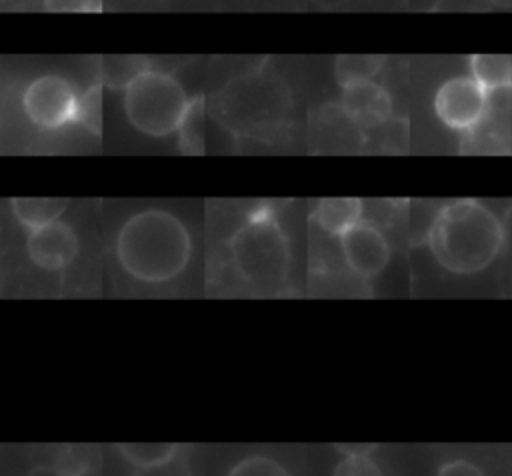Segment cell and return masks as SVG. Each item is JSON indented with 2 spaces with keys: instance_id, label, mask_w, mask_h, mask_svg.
Listing matches in <instances>:
<instances>
[{
  "instance_id": "2e32d148",
  "label": "cell",
  "mask_w": 512,
  "mask_h": 476,
  "mask_svg": "<svg viewBox=\"0 0 512 476\" xmlns=\"http://www.w3.org/2000/svg\"><path fill=\"white\" fill-rule=\"evenodd\" d=\"M226 476H290L286 466L270 456L264 454H252L240 458Z\"/></svg>"
},
{
  "instance_id": "484cf974",
  "label": "cell",
  "mask_w": 512,
  "mask_h": 476,
  "mask_svg": "<svg viewBox=\"0 0 512 476\" xmlns=\"http://www.w3.org/2000/svg\"><path fill=\"white\" fill-rule=\"evenodd\" d=\"M488 2H490V4H492V6H494V4H502V2H504V0H488Z\"/></svg>"
},
{
  "instance_id": "277c9868",
  "label": "cell",
  "mask_w": 512,
  "mask_h": 476,
  "mask_svg": "<svg viewBox=\"0 0 512 476\" xmlns=\"http://www.w3.org/2000/svg\"><path fill=\"white\" fill-rule=\"evenodd\" d=\"M190 98L184 86L162 70L148 68L124 90V112L130 124L148 136H168L178 132Z\"/></svg>"
},
{
  "instance_id": "8fae6325",
  "label": "cell",
  "mask_w": 512,
  "mask_h": 476,
  "mask_svg": "<svg viewBox=\"0 0 512 476\" xmlns=\"http://www.w3.org/2000/svg\"><path fill=\"white\" fill-rule=\"evenodd\" d=\"M470 76L486 92L510 90L512 58L506 54H474L470 56Z\"/></svg>"
},
{
  "instance_id": "7a4b0ae2",
  "label": "cell",
  "mask_w": 512,
  "mask_h": 476,
  "mask_svg": "<svg viewBox=\"0 0 512 476\" xmlns=\"http://www.w3.org/2000/svg\"><path fill=\"white\" fill-rule=\"evenodd\" d=\"M192 238L184 222L168 210L146 208L132 214L116 236V258L136 280L158 284L176 278L188 264Z\"/></svg>"
},
{
  "instance_id": "5bb4252c",
  "label": "cell",
  "mask_w": 512,
  "mask_h": 476,
  "mask_svg": "<svg viewBox=\"0 0 512 476\" xmlns=\"http://www.w3.org/2000/svg\"><path fill=\"white\" fill-rule=\"evenodd\" d=\"M118 452L134 468H154L174 460L180 452V446L168 444V442H154V444L136 442V444H118Z\"/></svg>"
},
{
  "instance_id": "d4e9b609",
  "label": "cell",
  "mask_w": 512,
  "mask_h": 476,
  "mask_svg": "<svg viewBox=\"0 0 512 476\" xmlns=\"http://www.w3.org/2000/svg\"><path fill=\"white\" fill-rule=\"evenodd\" d=\"M502 4H504V6H506V8H510V10H512V0H504V2H502Z\"/></svg>"
},
{
  "instance_id": "9c48e42d",
  "label": "cell",
  "mask_w": 512,
  "mask_h": 476,
  "mask_svg": "<svg viewBox=\"0 0 512 476\" xmlns=\"http://www.w3.org/2000/svg\"><path fill=\"white\" fill-rule=\"evenodd\" d=\"M340 110L358 128H378L392 114L388 90L374 80L342 88Z\"/></svg>"
},
{
  "instance_id": "8992f818",
  "label": "cell",
  "mask_w": 512,
  "mask_h": 476,
  "mask_svg": "<svg viewBox=\"0 0 512 476\" xmlns=\"http://www.w3.org/2000/svg\"><path fill=\"white\" fill-rule=\"evenodd\" d=\"M436 116L456 132H470L488 110V92L468 74L448 78L434 96Z\"/></svg>"
},
{
  "instance_id": "cb8c5ba5",
  "label": "cell",
  "mask_w": 512,
  "mask_h": 476,
  "mask_svg": "<svg viewBox=\"0 0 512 476\" xmlns=\"http://www.w3.org/2000/svg\"><path fill=\"white\" fill-rule=\"evenodd\" d=\"M312 2L322 10H334V8H340L342 4H346L348 0H312Z\"/></svg>"
},
{
  "instance_id": "ba28073f",
  "label": "cell",
  "mask_w": 512,
  "mask_h": 476,
  "mask_svg": "<svg viewBox=\"0 0 512 476\" xmlns=\"http://www.w3.org/2000/svg\"><path fill=\"white\" fill-rule=\"evenodd\" d=\"M26 250L38 268L50 272L62 270L78 254V236L70 224L54 220L46 226L30 230Z\"/></svg>"
},
{
  "instance_id": "44dd1931",
  "label": "cell",
  "mask_w": 512,
  "mask_h": 476,
  "mask_svg": "<svg viewBox=\"0 0 512 476\" xmlns=\"http://www.w3.org/2000/svg\"><path fill=\"white\" fill-rule=\"evenodd\" d=\"M132 476H190V470L184 462H178L176 458L154 468H136Z\"/></svg>"
},
{
  "instance_id": "e0dca14e",
  "label": "cell",
  "mask_w": 512,
  "mask_h": 476,
  "mask_svg": "<svg viewBox=\"0 0 512 476\" xmlns=\"http://www.w3.org/2000/svg\"><path fill=\"white\" fill-rule=\"evenodd\" d=\"M202 120H204V110H202V98H192L188 112L178 128L182 148L186 152H200L202 150Z\"/></svg>"
},
{
  "instance_id": "9a60e30c",
  "label": "cell",
  "mask_w": 512,
  "mask_h": 476,
  "mask_svg": "<svg viewBox=\"0 0 512 476\" xmlns=\"http://www.w3.org/2000/svg\"><path fill=\"white\" fill-rule=\"evenodd\" d=\"M102 80L110 88H128V84L150 68L148 60L142 56H104L102 62Z\"/></svg>"
},
{
  "instance_id": "52a82bcc",
  "label": "cell",
  "mask_w": 512,
  "mask_h": 476,
  "mask_svg": "<svg viewBox=\"0 0 512 476\" xmlns=\"http://www.w3.org/2000/svg\"><path fill=\"white\" fill-rule=\"evenodd\" d=\"M340 250L346 266L360 278L378 276L390 262V244L382 230L366 220L340 236Z\"/></svg>"
},
{
  "instance_id": "6da1fadb",
  "label": "cell",
  "mask_w": 512,
  "mask_h": 476,
  "mask_svg": "<svg viewBox=\"0 0 512 476\" xmlns=\"http://www.w3.org/2000/svg\"><path fill=\"white\" fill-rule=\"evenodd\" d=\"M426 240L444 270L468 276L486 270L498 258L506 224L486 202L460 198L434 214Z\"/></svg>"
},
{
  "instance_id": "ffe728a7",
  "label": "cell",
  "mask_w": 512,
  "mask_h": 476,
  "mask_svg": "<svg viewBox=\"0 0 512 476\" xmlns=\"http://www.w3.org/2000/svg\"><path fill=\"white\" fill-rule=\"evenodd\" d=\"M48 12H90L98 10V0H44Z\"/></svg>"
},
{
  "instance_id": "5b68a950",
  "label": "cell",
  "mask_w": 512,
  "mask_h": 476,
  "mask_svg": "<svg viewBox=\"0 0 512 476\" xmlns=\"http://www.w3.org/2000/svg\"><path fill=\"white\" fill-rule=\"evenodd\" d=\"M22 110L42 130H58L78 122L80 94L60 74H42L22 92Z\"/></svg>"
},
{
  "instance_id": "603a6c76",
  "label": "cell",
  "mask_w": 512,
  "mask_h": 476,
  "mask_svg": "<svg viewBox=\"0 0 512 476\" xmlns=\"http://www.w3.org/2000/svg\"><path fill=\"white\" fill-rule=\"evenodd\" d=\"M26 476H72L68 474L64 468H60L58 464H42L32 468Z\"/></svg>"
},
{
  "instance_id": "d6986e66",
  "label": "cell",
  "mask_w": 512,
  "mask_h": 476,
  "mask_svg": "<svg viewBox=\"0 0 512 476\" xmlns=\"http://www.w3.org/2000/svg\"><path fill=\"white\" fill-rule=\"evenodd\" d=\"M436 476H486L484 470L466 458H450L442 462L436 470Z\"/></svg>"
},
{
  "instance_id": "3957f363",
  "label": "cell",
  "mask_w": 512,
  "mask_h": 476,
  "mask_svg": "<svg viewBox=\"0 0 512 476\" xmlns=\"http://www.w3.org/2000/svg\"><path fill=\"white\" fill-rule=\"evenodd\" d=\"M232 262L238 274L252 286L276 290L286 282L290 252L278 222L258 212L252 216L230 242Z\"/></svg>"
},
{
  "instance_id": "4fadbf2b",
  "label": "cell",
  "mask_w": 512,
  "mask_h": 476,
  "mask_svg": "<svg viewBox=\"0 0 512 476\" xmlns=\"http://www.w3.org/2000/svg\"><path fill=\"white\" fill-rule=\"evenodd\" d=\"M386 58L378 54H340L334 60L336 82L346 88L352 84H362L374 80L382 70Z\"/></svg>"
},
{
  "instance_id": "30bf717a",
  "label": "cell",
  "mask_w": 512,
  "mask_h": 476,
  "mask_svg": "<svg viewBox=\"0 0 512 476\" xmlns=\"http://www.w3.org/2000/svg\"><path fill=\"white\" fill-rule=\"evenodd\" d=\"M364 206L358 198H322L314 208V222L330 236H342L362 222Z\"/></svg>"
},
{
  "instance_id": "7402d4cb",
  "label": "cell",
  "mask_w": 512,
  "mask_h": 476,
  "mask_svg": "<svg viewBox=\"0 0 512 476\" xmlns=\"http://www.w3.org/2000/svg\"><path fill=\"white\" fill-rule=\"evenodd\" d=\"M492 4L488 0H438L434 10H448V12H478L488 10Z\"/></svg>"
},
{
  "instance_id": "ac0fdd59",
  "label": "cell",
  "mask_w": 512,
  "mask_h": 476,
  "mask_svg": "<svg viewBox=\"0 0 512 476\" xmlns=\"http://www.w3.org/2000/svg\"><path fill=\"white\" fill-rule=\"evenodd\" d=\"M332 476H386L384 468L372 452H360V454H344L342 460L336 464Z\"/></svg>"
},
{
  "instance_id": "7c38bea8",
  "label": "cell",
  "mask_w": 512,
  "mask_h": 476,
  "mask_svg": "<svg viewBox=\"0 0 512 476\" xmlns=\"http://www.w3.org/2000/svg\"><path fill=\"white\" fill-rule=\"evenodd\" d=\"M66 206V198H12V212L16 220L28 230H36L54 220H60Z\"/></svg>"
}]
</instances>
